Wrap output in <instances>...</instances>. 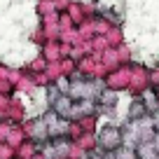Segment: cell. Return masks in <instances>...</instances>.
Listing matches in <instances>:
<instances>
[{"label": "cell", "mask_w": 159, "mask_h": 159, "mask_svg": "<svg viewBox=\"0 0 159 159\" xmlns=\"http://www.w3.org/2000/svg\"><path fill=\"white\" fill-rule=\"evenodd\" d=\"M56 112H59V115L70 112V98H59V101H56Z\"/></svg>", "instance_id": "6da1fadb"}]
</instances>
